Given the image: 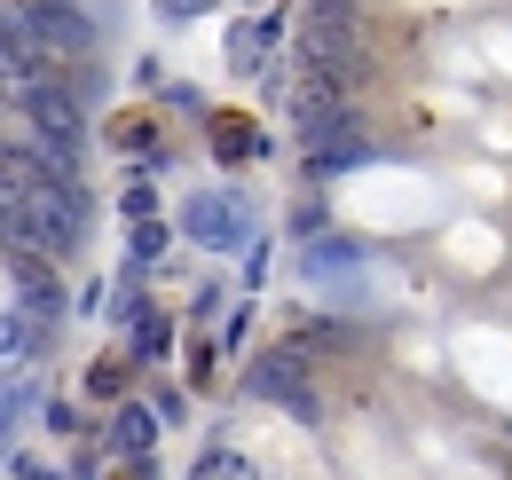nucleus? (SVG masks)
Instances as JSON below:
<instances>
[{"label": "nucleus", "mask_w": 512, "mask_h": 480, "mask_svg": "<svg viewBox=\"0 0 512 480\" xmlns=\"http://www.w3.org/2000/svg\"><path fill=\"white\" fill-rule=\"evenodd\" d=\"M16 111L40 126V142H48V150H71V142H79V103H71V87L56 79V71L24 79V87H16Z\"/></svg>", "instance_id": "obj_1"}, {"label": "nucleus", "mask_w": 512, "mask_h": 480, "mask_svg": "<svg viewBox=\"0 0 512 480\" xmlns=\"http://www.w3.org/2000/svg\"><path fill=\"white\" fill-rule=\"evenodd\" d=\"M190 229L205 244H237V237H245V205H237V197H197V205H190Z\"/></svg>", "instance_id": "obj_2"}]
</instances>
